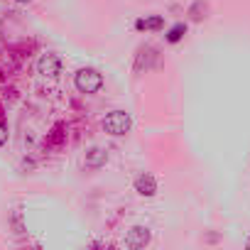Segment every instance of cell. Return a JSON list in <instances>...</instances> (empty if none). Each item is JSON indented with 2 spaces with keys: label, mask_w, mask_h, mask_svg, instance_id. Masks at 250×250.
<instances>
[{
  "label": "cell",
  "mask_w": 250,
  "mask_h": 250,
  "mask_svg": "<svg viewBox=\"0 0 250 250\" xmlns=\"http://www.w3.org/2000/svg\"><path fill=\"white\" fill-rule=\"evenodd\" d=\"M130 125H133V120H130V115L125 113V110H110L103 118V130L108 135H115V138L130 133Z\"/></svg>",
  "instance_id": "obj_1"
},
{
  "label": "cell",
  "mask_w": 250,
  "mask_h": 250,
  "mask_svg": "<svg viewBox=\"0 0 250 250\" xmlns=\"http://www.w3.org/2000/svg\"><path fill=\"white\" fill-rule=\"evenodd\" d=\"M74 83H76V88H79L81 93H96V91L103 88V76H101V71L86 66V69H79V71H76Z\"/></svg>",
  "instance_id": "obj_2"
},
{
  "label": "cell",
  "mask_w": 250,
  "mask_h": 250,
  "mask_svg": "<svg viewBox=\"0 0 250 250\" xmlns=\"http://www.w3.org/2000/svg\"><path fill=\"white\" fill-rule=\"evenodd\" d=\"M59 71H62V59H59V54L47 52V54L40 57V62H37V74H42V76H57Z\"/></svg>",
  "instance_id": "obj_3"
},
{
  "label": "cell",
  "mask_w": 250,
  "mask_h": 250,
  "mask_svg": "<svg viewBox=\"0 0 250 250\" xmlns=\"http://www.w3.org/2000/svg\"><path fill=\"white\" fill-rule=\"evenodd\" d=\"M147 243H150V228L135 226V228L128 230V238H125V245H128V248L138 250V248H145Z\"/></svg>",
  "instance_id": "obj_4"
},
{
  "label": "cell",
  "mask_w": 250,
  "mask_h": 250,
  "mask_svg": "<svg viewBox=\"0 0 250 250\" xmlns=\"http://www.w3.org/2000/svg\"><path fill=\"white\" fill-rule=\"evenodd\" d=\"M165 27V18L162 15H150V18H140L135 20V30L138 32H157Z\"/></svg>",
  "instance_id": "obj_5"
},
{
  "label": "cell",
  "mask_w": 250,
  "mask_h": 250,
  "mask_svg": "<svg viewBox=\"0 0 250 250\" xmlns=\"http://www.w3.org/2000/svg\"><path fill=\"white\" fill-rule=\"evenodd\" d=\"M135 191L143 194V196H155L157 194V182L152 174H140L135 179Z\"/></svg>",
  "instance_id": "obj_6"
},
{
  "label": "cell",
  "mask_w": 250,
  "mask_h": 250,
  "mask_svg": "<svg viewBox=\"0 0 250 250\" xmlns=\"http://www.w3.org/2000/svg\"><path fill=\"white\" fill-rule=\"evenodd\" d=\"M105 160H108V155H105V150H101V147H91V150L86 152V167H88V169L103 167Z\"/></svg>",
  "instance_id": "obj_7"
},
{
  "label": "cell",
  "mask_w": 250,
  "mask_h": 250,
  "mask_svg": "<svg viewBox=\"0 0 250 250\" xmlns=\"http://www.w3.org/2000/svg\"><path fill=\"white\" fill-rule=\"evenodd\" d=\"M184 35H187V25H184V22H177L174 27H169V32H167V42H169V44H177Z\"/></svg>",
  "instance_id": "obj_8"
},
{
  "label": "cell",
  "mask_w": 250,
  "mask_h": 250,
  "mask_svg": "<svg viewBox=\"0 0 250 250\" xmlns=\"http://www.w3.org/2000/svg\"><path fill=\"white\" fill-rule=\"evenodd\" d=\"M189 13H191V18H194V20H201V18H204V13H206V5L201 3V0H196V3L191 5V10H189Z\"/></svg>",
  "instance_id": "obj_9"
},
{
  "label": "cell",
  "mask_w": 250,
  "mask_h": 250,
  "mask_svg": "<svg viewBox=\"0 0 250 250\" xmlns=\"http://www.w3.org/2000/svg\"><path fill=\"white\" fill-rule=\"evenodd\" d=\"M5 140H8V125H5L3 120H0V147L5 145Z\"/></svg>",
  "instance_id": "obj_10"
},
{
  "label": "cell",
  "mask_w": 250,
  "mask_h": 250,
  "mask_svg": "<svg viewBox=\"0 0 250 250\" xmlns=\"http://www.w3.org/2000/svg\"><path fill=\"white\" fill-rule=\"evenodd\" d=\"M15 3H30V0H15Z\"/></svg>",
  "instance_id": "obj_11"
},
{
  "label": "cell",
  "mask_w": 250,
  "mask_h": 250,
  "mask_svg": "<svg viewBox=\"0 0 250 250\" xmlns=\"http://www.w3.org/2000/svg\"><path fill=\"white\" fill-rule=\"evenodd\" d=\"M245 248H250V240H248V243H245Z\"/></svg>",
  "instance_id": "obj_12"
}]
</instances>
